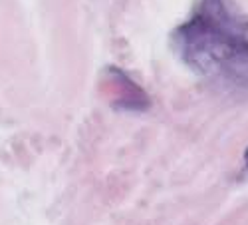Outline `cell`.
Segmentation results:
<instances>
[{"instance_id": "3957f363", "label": "cell", "mask_w": 248, "mask_h": 225, "mask_svg": "<svg viewBox=\"0 0 248 225\" xmlns=\"http://www.w3.org/2000/svg\"><path fill=\"white\" fill-rule=\"evenodd\" d=\"M244 166H246V170H248V148L244 150Z\"/></svg>"}, {"instance_id": "6da1fadb", "label": "cell", "mask_w": 248, "mask_h": 225, "mask_svg": "<svg viewBox=\"0 0 248 225\" xmlns=\"http://www.w3.org/2000/svg\"><path fill=\"white\" fill-rule=\"evenodd\" d=\"M173 44L199 76L226 90H248V18L229 0H199L173 32Z\"/></svg>"}, {"instance_id": "7a4b0ae2", "label": "cell", "mask_w": 248, "mask_h": 225, "mask_svg": "<svg viewBox=\"0 0 248 225\" xmlns=\"http://www.w3.org/2000/svg\"><path fill=\"white\" fill-rule=\"evenodd\" d=\"M111 78L115 80V86L121 88L119 96L113 100V106L119 110H129V112H143L151 106L147 94L143 92L135 82L119 68H109Z\"/></svg>"}]
</instances>
